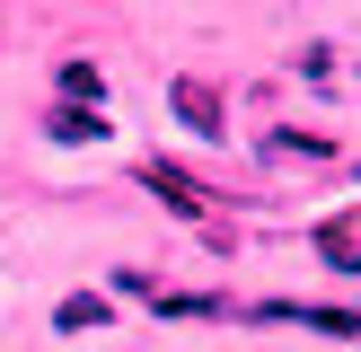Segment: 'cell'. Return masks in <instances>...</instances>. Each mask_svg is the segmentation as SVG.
Wrapping results in <instances>:
<instances>
[{
  "instance_id": "obj_1",
  "label": "cell",
  "mask_w": 361,
  "mask_h": 352,
  "mask_svg": "<svg viewBox=\"0 0 361 352\" xmlns=\"http://www.w3.org/2000/svg\"><path fill=\"white\" fill-rule=\"evenodd\" d=\"M168 106H176V115H185L203 141H221V106H212V88H203V80H176V88H168Z\"/></svg>"
},
{
  "instance_id": "obj_2",
  "label": "cell",
  "mask_w": 361,
  "mask_h": 352,
  "mask_svg": "<svg viewBox=\"0 0 361 352\" xmlns=\"http://www.w3.org/2000/svg\"><path fill=\"white\" fill-rule=\"evenodd\" d=\"M53 326H62V334H88V326H115V308H106L97 291H71L62 308H53Z\"/></svg>"
},
{
  "instance_id": "obj_3",
  "label": "cell",
  "mask_w": 361,
  "mask_h": 352,
  "mask_svg": "<svg viewBox=\"0 0 361 352\" xmlns=\"http://www.w3.org/2000/svg\"><path fill=\"white\" fill-rule=\"evenodd\" d=\"M44 132L80 150V141H106V115H80V106H44Z\"/></svg>"
},
{
  "instance_id": "obj_4",
  "label": "cell",
  "mask_w": 361,
  "mask_h": 352,
  "mask_svg": "<svg viewBox=\"0 0 361 352\" xmlns=\"http://www.w3.org/2000/svg\"><path fill=\"white\" fill-rule=\"evenodd\" d=\"M141 185H150V194H159V203H168V211H185V220H194V211H203V194H194V185H185V176H176V168H141Z\"/></svg>"
},
{
  "instance_id": "obj_5",
  "label": "cell",
  "mask_w": 361,
  "mask_h": 352,
  "mask_svg": "<svg viewBox=\"0 0 361 352\" xmlns=\"http://www.w3.org/2000/svg\"><path fill=\"white\" fill-rule=\"evenodd\" d=\"M264 150L274 158H326L335 141H317V132H264Z\"/></svg>"
},
{
  "instance_id": "obj_6",
  "label": "cell",
  "mask_w": 361,
  "mask_h": 352,
  "mask_svg": "<svg viewBox=\"0 0 361 352\" xmlns=\"http://www.w3.org/2000/svg\"><path fill=\"white\" fill-rule=\"evenodd\" d=\"M159 317H221V291H168Z\"/></svg>"
},
{
  "instance_id": "obj_7",
  "label": "cell",
  "mask_w": 361,
  "mask_h": 352,
  "mask_svg": "<svg viewBox=\"0 0 361 352\" xmlns=\"http://www.w3.org/2000/svg\"><path fill=\"white\" fill-rule=\"evenodd\" d=\"M317 256L344 264V273H361V229H326V238H317Z\"/></svg>"
},
{
  "instance_id": "obj_8",
  "label": "cell",
  "mask_w": 361,
  "mask_h": 352,
  "mask_svg": "<svg viewBox=\"0 0 361 352\" xmlns=\"http://www.w3.org/2000/svg\"><path fill=\"white\" fill-rule=\"evenodd\" d=\"M62 88H71V97H97L106 80H97V62H62Z\"/></svg>"
}]
</instances>
